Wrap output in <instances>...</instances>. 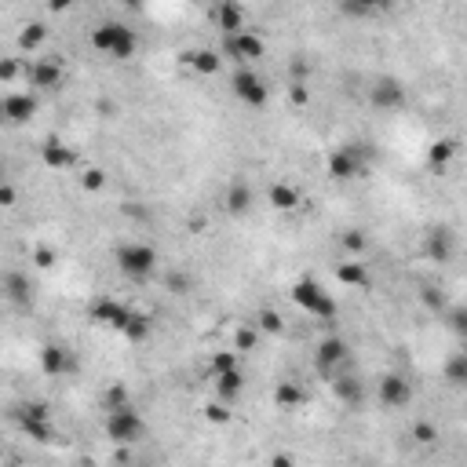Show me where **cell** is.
<instances>
[{
	"label": "cell",
	"instance_id": "6da1fadb",
	"mask_svg": "<svg viewBox=\"0 0 467 467\" xmlns=\"http://www.w3.org/2000/svg\"><path fill=\"white\" fill-rule=\"evenodd\" d=\"M117 267H121L124 278L142 281L157 270V252H154V245H147V241H124V245H117Z\"/></svg>",
	"mask_w": 467,
	"mask_h": 467
},
{
	"label": "cell",
	"instance_id": "7a4b0ae2",
	"mask_svg": "<svg viewBox=\"0 0 467 467\" xmlns=\"http://www.w3.org/2000/svg\"><path fill=\"white\" fill-rule=\"evenodd\" d=\"M91 47L114 55V59H128L135 52V34L121 22H103V26H95V34H91Z\"/></svg>",
	"mask_w": 467,
	"mask_h": 467
},
{
	"label": "cell",
	"instance_id": "3957f363",
	"mask_svg": "<svg viewBox=\"0 0 467 467\" xmlns=\"http://www.w3.org/2000/svg\"><path fill=\"white\" fill-rule=\"evenodd\" d=\"M106 434H110L117 445H135L142 434H147V420H142V416H139L132 406L110 409V413H106Z\"/></svg>",
	"mask_w": 467,
	"mask_h": 467
},
{
	"label": "cell",
	"instance_id": "277c9868",
	"mask_svg": "<svg viewBox=\"0 0 467 467\" xmlns=\"http://www.w3.org/2000/svg\"><path fill=\"white\" fill-rule=\"evenodd\" d=\"M292 299H296L307 314H314V318H321V321H332V318H336V303L329 299L325 288H321L318 281H311V278H303V281L292 285Z\"/></svg>",
	"mask_w": 467,
	"mask_h": 467
},
{
	"label": "cell",
	"instance_id": "5b68a950",
	"mask_svg": "<svg viewBox=\"0 0 467 467\" xmlns=\"http://www.w3.org/2000/svg\"><path fill=\"white\" fill-rule=\"evenodd\" d=\"M329 175H332V179H340V183L365 175V161H362V147H358V142H347V147L329 154Z\"/></svg>",
	"mask_w": 467,
	"mask_h": 467
},
{
	"label": "cell",
	"instance_id": "8992f818",
	"mask_svg": "<svg viewBox=\"0 0 467 467\" xmlns=\"http://www.w3.org/2000/svg\"><path fill=\"white\" fill-rule=\"evenodd\" d=\"M343 362H347V343L340 340V336H325V340L318 343V350H314V365H318V373L336 380V369H340Z\"/></svg>",
	"mask_w": 467,
	"mask_h": 467
},
{
	"label": "cell",
	"instance_id": "52a82bcc",
	"mask_svg": "<svg viewBox=\"0 0 467 467\" xmlns=\"http://www.w3.org/2000/svg\"><path fill=\"white\" fill-rule=\"evenodd\" d=\"M230 88L245 106H263L267 103V80L260 73H252V70H237L234 80H230Z\"/></svg>",
	"mask_w": 467,
	"mask_h": 467
},
{
	"label": "cell",
	"instance_id": "ba28073f",
	"mask_svg": "<svg viewBox=\"0 0 467 467\" xmlns=\"http://www.w3.org/2000/svg\"><path fill=\"white\" fill-rule=\"evenodd\" d=\"M369 99L380 110H398V106H406V84L398 77H376L373 88H369Z\"/></svg>",
	"mask_w": 467,
	"mask_h": 467
},
{
	"label": "cell",
	"instance_id": "9c48e42d",
	"mask_svg": "<svg viewBox=\"0 0 467 467\" xmlns=\"http://www.w3.org/2000/svg\"><path fill=\"white\" fill-rule=\"evenodd\" d=\"M380 401L387 409H401V406H409L413 401V383L401 376V373H387V376H380Z\"/></svg>",
	"mask_w": 467,
	"mask_h": 467
},
{
	"label": "cell",
	"instance_id": "30bf717a",
	"mask_svg": "<svg viewBox=\"0 0 467 467\" xmlns=\"http://www.w3.org/2000/svg\"><path fill=\"white\" fill-rule=\"evenodd\" d=\"M26 80H29V88H40V91L59 88L62 84V62L59 59H37V62H29Z\"/></svg>",
	"mask_w": 467,
	"mask_h": 467
},
{
	"label": "cell",
	"instance_id": "8fae6325",
	"mask_svg": "<svg viewBox=\"0 0 467 467\" xmlns=\"http://www.w3.org/2000/svg\"><path fill=\"white\" fill-rule=\"evenodd\" d=\"M91 318L99 321V325H110V329L124 332V325L132 321V311H128L124 303H117V299L103 296V299H95V303H91Z\"/></svg>",
	"mask_w": 467,
	"mask_h": 467
},
{
	"label": "cell",
	"instance_id": "7c38bea8",
	"mask_svg": "<svg viewBox=\"0 0 467 467\" xmlns=\"http://www.w3.org/2000/svg\"><path fill=\"white\" fill-rule=\"evenodd\" d=\"M40 369H44L47 376H66V373H73V369H77V362H73V354L66 347L47 343V347H40Z\"/></svg>",
	"mask_w": 467,
	"mask_h": 467
},
{
	"label": "cell",
	"instance_id": "4fadbf2b",
	"mask_svg": "<svg viewBox=\"0 0 467 467\" xmlns=\"http://www.w3.org/2000/svg\"><path fill=\"white\" fill-rule=\"evenodd\" d=\"M0 114H4L11 124H26L37 114V99L34 95H22V91H11V95H4V103H0Z\"/></svg>",
	"mask_w": 467,
	"mask_h": 467
},
{
	"label": "cell",
	"instance_id": "5bb4252c",
	"mask_svg": "<svg viewBox=\"0 0 467 467\" xmlns=\"http://www.w3.org/2000/svg\"><path fill=\"white\" fill-rule=\"evenodd\" d=\"M227 55H234L237 62H252V59H263V40L249 34V29H241V34L227 37Z\"/></svg>",
	"mask_w": 467,
	"mask_h": 467
},
{
	"label": "cell",
	"instance_id": "9a60e30c",
	"mask_svg": "<svg viewBox=\"0 0 467 467\" xmlns=\"http://www.w3.org/2000/svg\"><path fill=\"white\" fill-rule=\"evenodd\" d=\"M427 255L434 263H449V255H453V234H449L445 227H434L431 234H427Z\"/></svg>",
	"mask_w": 467,
	"mask_h": 467
},
{
	"label": "cell",
	"instance_id": "2e32d148",
	"mask_svg": "<svg viewBox=\"0 0 467 467\" xmlns=\"http://www.w3.org/2000/svg\"><path fill=\"white\" fill-rule=\"evenodd\" d=\"M332 391H336V398H340L343 406H350V409H358L362 401H365V387H362V380H354V376H336V380H332Z\"/></svg>",
	"mask_w": 467,
	"mask_h": 467
},
{
	"label": "cell",
	"instance_id": "e0dca14e",
	"mask_svg": "<svg viewBox=\"0 0 467 467\" xmlns=\"http://www.w3.org/2000/svg\"><path fill=\"white\" fill-rule=\"evenodd\" d=\"M216 22H219V29H223L227 37H234V34H241L245 11H241V4H234V0H223V4L216 8Z\"/></svg>",
	"mask_w": 467,
	"mask_h": 467
},
{
	"label": "cell",
	"instance_id": "ac0fdd59",
	"mask_svg": "<svg viewBox=\"0 0 467 467\" xmlns=\"http://www.w3.org/2000/svg\"><path fill=\"white\" fill-rule=\"evenodd\" d=\"M252 208V186L245 179H234L230 190H227V212L230 216H245Z\"/></svg>",
	"mask_w": 467,
	"mask_h": 467
},
{
	"label": "cell",
	"instance_id": "d6986e66",
	"mask_svg": "<svg viewBox=\"0 0 467 467\" xmlns=\"http://www.w3.org/2000/svg\"><path fill=\"white\" fill-rule=\"evenodd\" d=\"M4 292H8L11 303L26 307V303H29V278H26V274H19V270H8L4 274Z\"/></svg>",
	"mask_w": 467,
	"mask_h": 467
},
{
	"label": "cell",
	"instance_id": "ffe728a7",
	"mask_svg": "<svg viewBox=\"0 0 467 467\" xmlns=\"http://www.w3.org/2000/svg\"><path fill=\"white\" fill-rule=\"evenodd\" d=\"M267 198H270V205L278 208V212H292V208L299 205V190L292 183H274Z\"/></svg>",
	"mask_w": 467,
	"mask_h": 467
},
{
	"label": "cell",
	"instance_id": "44dd1931",
	"mask_svg": "<svg viewBox=\"0 0 467 467\" xmlns=\"http://www.w3.org/2000/svg\"><path fill=\"white\" fill-rule=\"evenodd\" d=\"M442 376L453 383V387H464V383H467V350L449 354V358H445V369H442Z\"/></svg>",
	"mask_w": 467,
	"mask_h": 467
},
{
	"label": "cell",
	"instance_id": "7402d4cb",
	"mask_svg": "<svg viewBox=\"0 0 467 467\" xmlns=\"http://www.w3.org/2000/svg\"><path fill=\"white\" fill-rule=\"evenodd\" d=\"M40 157H44V165H47V168H70V165H73V154L62 147V142H55V139L40 147Z\"/></svg>",
	"mask_w": 467,
	"mask_h": 467
},
{
	"label": "cell",
	"instance_id": "603a6c76",
	"mask_svg": "<svg viewBox=\"0 0 467 467\" xmlns=\"http://www.w3.org/2000/svg\"><path fill=\"white\" fill-rule=\"evenodd\" d=\"M299 401H303V387H299V383L281 380L278 391H274V406H278V409H296Z\"/></svg>",
	"mask_w": 467,
	"mask_h": 467
},
{
	"label": "cell",
	"instance_id": "cb8c5ba5",
	"mask_svg": "<svg viewBox=\"0 0 467 467\" xmlns=\"http://www.w3.org/2000/svg\"><path fill=\"white\" fill-rule=\"evenodd\" d=\"M336 278H340L343 285H350V288H362V285H369V274H365V267H362L358 260L340 263V267H336Z\"/></svg>",
	"mask_w": 467,
	"mask_h": 467
},
{
	"label": "cell",
	"instance_id": "d4e9b609",
	"mask_svg": "<svg viewBox=\"0 0 467 467\" xmlns=\"http://www.w3.org/2000/svg\"><path fill=\"white\" fill-rule=\"evenodd\" d=\"M241 387H245V380H241V373L234 369V373H223L216 376V391H219V401H234L241 394Z\"/></svg>",
	"mask_w": 467,
	"mask_h": 467
},
{
	"label": "cell",
	"instance_id": "484cf974",
	"mask_svg": "<svg viewBox=\"0 0 467 467\" xmlns=\"http://www.w3.org/2000/svg\"><path fill=\"white\" fill-rule=\"evenodd\" d=\"M183 62H190L198 73H216L219 70V55L216 52H186Z\"/></svg>",
	"mask_w": 467,
	"mask_h": 467
},
{
	"label": "cell",
	"instance_id": "4316f807",
	"mask_svg": "<svg viewBox=\"0 0 467 467\" xmlns=\"http://www.w3.org/2000/svg\"><path fill=\"white\" fill-rule=\"evenodd\" d=\"M453 154H457V139H438V142H434V147H431V165L434 168H442V165H449V161H453Z\"/></svg>",
	"mask_w": 467,
	"mask_h": 467
},
{
	"label": "cell",
	"instance_id": "83f0119b",
	"mask_svg": "<svg viewBox=\"0 0 467 467\" xmlns=\"http://www.w3.org/2000/svg\"><path fill=\"white\" fill-rule=\"evenodd\" d=\"M409 434H413L416 445H434V442H438V427H434L431 420H416V424L409 427Z\"/></svg>",
	"mask_w": 467,
	"mask_h": 467
},
{
	"label": "cell",
	"instance_id": "f1b7e54d",
	"mask_svg": "<svg viewBox=\"0 0 467 467\" xmlns=\"http://www.w3.org/2000/svg\"><path fill=\"white\" fill-rule=\"evenodd\" d=\"M124 336H128L132 343L147 340V336H150V318H147V314H132V321L124 325Z\"/></svg>",
	"mask_w": 467,
	"mask_h": 467
},
{
	"label": "cell",
	"instance_id": "f546056e",
	"mask_svg": "<svg viewBox=\"0 0 467 467\" xmlns=\"http://www.w3.org/2000/svg\"><path fill=\"white\" fill-rule=\"evenodd\" d=\"M205 420L208 424H230L234 413L227 409V401H212V406H205Z\"/></svg>",
	"mask_w": 467,
	"mask_h": 467
},
{
	"label": "cell",
	"instance_id": "4dcf8cb0",
	"mask_svg": "<svg viewBox=\"0 0 467 467\" xmlns=\"http://www.w3.org/2000/svg\"><path fill=\"white\" fill-rule=\"evenodd\" d=\"M237 369V350H219L216 358H212V373L223 376V373H234Z\"/></svg>",
	"mask_w": 467,
	"mask_h": 467
},
{
	"label": "cell",
	"instance_id": "1f68e13d",
	"mask_svg": "<svg viewBox=\"0 0 467 467\" xmlns=\"http://www.w3.org/2000/svg\"><path fill=\"white\" fill-rule=\"evenodd\" d=\"M22 427L34 442H52V424L47 420H22Z\"/></svg>",
	"mask_w": 467,
	"mask_h": 467
},
{
	"label": "cell",
	"instance_id": "d6a6232c",
	"mask_svg": "<svg viewBox=\"0 0 467 467\" xmlns=\"http://www.w3.org/2000/svg\"><path fill=\"white\" fill-rule=\"evenodd\" d=\"M44 37H47V29H44L40 22H34V26H26L22 34H19V44H22V47H29V52H34V47H37Z\"/></svg>",
	"mask_w": 467,
	"mask_h": 467
},
{
	"label": "cell",
	"instance_id": "836d02e7",
	"mask_svg": "<svg viewBox=\"0 0 467 467\" xmlns=\"http://www.w3.org/2000/svg\"><path fill=\"white\" fill-rule=\"evenodd\" d=\"M80 186L84 190H103L106 186V172L103 168H88L84 175H80Z\"/></svg>",
	"mask_w": 467,
	"mask_h": 467
},
{
	"label": "cell",
	"instance_id": "e575fe53",
	"mask_svg": "<svg viewBox=\"0 0 467 467\" xmlns=\"http://www.w3.org/2000/svg\"><path fill=\"white\" fill-rule=\"evenodd\" d=\"M260 329H267V332H281V329H285V321H281L278 311H260Z\"/></svg>",
	"mask_w": 467,
	"mask_h": 467
},
{
	"label": "cell",
	"instance_id": "d590c367",
	"mask_svg": "<svg viewBox=\"0 0 467 467\" xmlns=\"http://www.w3.org/2000/svg\"><path fill=\"white\" fill-rule=\"evenodd\" d=\"M252 347H255V329H249V325L237 329L234 332V350H252Z\"/></svg>",
	"mask_w": 467,
	"mask_h": 467
},
{
	"label": "cell",
	"instance_id": "8d00e7d4",
	"mask_svg": "<svg viewBox=\"0 0 467 467\" xmlns=\"http://www.w3.org/2000/svg\"><path fill=\"white\" fill-rule=\"evenodd\" d=\"M124 406H128V394H124L121 383H114V387L106 391V409H124Z\"/></svg>",
	"mask_w": 467,
	"mask_h": 467
},
{
	"label": "cell",
	"instance_id": "74e56055",
	"mask_svg": "<svg viewBox=\"0 0 467 467\" xmlns=\"http://www.w3.org/2000/svg\"><path fill=\"white\" fill-rule=\"evenodd\" d=\"M343 249H347L350 255H358V252L365 249V234H362V230H347V234H343Z\"/></svg>",
	"mask_w": 467,
	"mask_h": 467
},
{
	"label": "cell",
	"instance_id": "f35d334b",
	"mask_svg": "<svg viewBox=\"0 0 467 467\" xmlns=\"http://www.w3.org/2000/svg\"><path fill=\"white\" fill-rule=\"evenodd\" d=\"M34 263H37V267H44V270H47V267H55V252L47 249V245H40V249L34 252Z\"/></svg>",
	"mask_w": 467,
	"mask_h": 467
},
{
	"label": "cell",
	"instance_id": "ab89813d",
	"mask_svg": "<svg viewBox=\"0 0 467 467\" xmlns=\"http://www.w3.org/2000/svg\"><path fill=\"white\" fill-rule=\"evenodd\" d=\"M22 420H47V409L40 406V401H34V406L22 409Z\"/></svg>",
	"mask_w": 467,
	"mask_h": 467
},
{
	"label": "cell",
	"instance_id": "60d3db41",
	"mask_svg": "<svg viewBox=\"0 0 467 467\" xmlns=\"http://www.w3.org/2000/svg\"><path fill=\"white\" fill-rule=\"evenodd\" d=\"M449 325H453L457 332H467V311H453L449 314Z\"/></svg>",
	"mask_w": 467,
	"mask_h": 467
},
{
	"label": "cell",
	"instance_id": "b9f144b4",
	"mask_svg": "<svg viewBox=\"0 0 467 467\" xmlns=\"http://www.w3.org/2000/svg\"><path fill=\"white\" fill-rule=\"evenodd\" d=\"M424 303H427L431 311H442V307H445L442 296H434V288H424Z\"/></svg>",
	"mask_w": 467,
	"mask_h": 467
},
{
	"label": "cell",
	"instance_id": "7bdbcfd3",
	"mask_svg": "<svg viewBox=\"0 0 467 467\" xmlns=\"http://www.w3.org/2000/svg\"><path fill=\"white\" fill-rule=\"evenodd\" d=\"M0 205H15V186L11 183L0 186Z\"/></svg>",
	"mask_w": 467,
	"mask_h": 467
},
{
	"label": "cell",
	"instance_id": "ee69618b",
	"mask_svg": "<svg viewBox=\"0 0 467 467\" xmlns=\"http://www.w3.org/2000/svg\"><path fill=\"white\" fill-rule=\"evenodd\" d=\"M270 467H296V460L288 457V453H278V457L270 460Z\"/></svg>",
	"mask_w": 467,
	"mask_h": 467
},
{
	"label": "cell",
	"instance_id": "f6af8a7d",
	"mask_svg": "<svg viewBox=\"0 0 467 467\" xmlns=\"http://www.w3.org/2000/svg\"><path fill=\"white\" fill-rule=\"evenodd\" d=\"M168 281H172V288H179V292H186V285H190V281L183 278V274H172V278H168Z\"/></svg>",
	"mask_w": 467,
	"mask_h": 467
},
{
	"label": "cell",
	"instance_id": "bcb514c9",
	"mask_svg": "<svg viewBox=\"0 0 467 467\" xmlns=\"http://www.w3.org/2000/svg\"><path fill=\"white\" fill-rule=\"evenodd\" d=\"M292 99H296V103H307V88L296 84V88H292Z\"/></svg>",
	"mask_w": 467,
	"mask_h": 467
},
{
	"label": "cell",
	"instance_id": "7dc6e473",
	"mask_svg": "<svg viewBox=\"0 0 467 467\" xmlns=\"http://www.w3.org/2000/svg\"><path fill=\"white\" fill-rule=\"evenodd\" d=\"M0 77L11 80V77H15V62H4V66H0Z\"/></svg>",
	"mask_w": 467,
	"mask_h": 467
}]
</instances>
